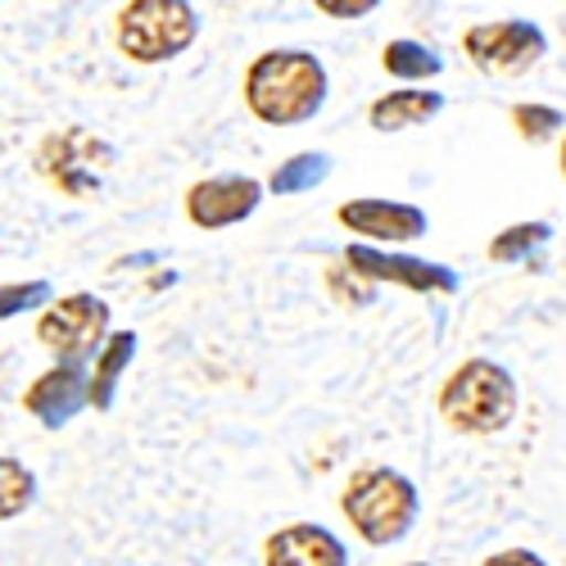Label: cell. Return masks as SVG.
Returning <instances> with one entry per match:
<instances>
[{"label":"cell","instance_id":"9","mask_svg":"<svg viewBox=\"0 0 566 566\" xmlns=\"http://www.w3.org/2000/svg\"><path fill=\"white\" fill-rule=\"evenodd\" d=\"M345 268L363 281H390L403 291H421V295H453L458 276L444 263H427V259H408V254H386L376 245H349L345 250Z\"/></svg>","mask_w":566,"mask_h":566},{"label":"cell","instance_id":"25","mask_svg":"<svg viewBox=\"0 0 566 566\" xmlns=\"http://www.w3.org/2000/svg\"><path fill=\"white\" fill-rule=\"evenodd\" d=\"M408 566H427V562H408Z\"/></svg>","mask_w":566,"mask_h":566},{"label":"cell","instance_id":"22","mask_svg":"<svg viewBox=\"0 0 566 566\" xmlns=\"http://www.w3.org/2000/svg\"><path fill=\"white\" fill-rule=\"evenodd\" d=\"M317 10L332 19H363L376 10V0H317Z\"/></svg>","mask_w":566,"mask_h":566},{"label":"cell","instance_id":"24","mask_svg":"<svg viewBox=\"0 0 566 566\" xmlns=\"http://www.w3.org/2000/svg\"><path fill=\"white\" fill-rule=\"evenodd\" d=\"M562 177H566V136H562Z\"/></svg>","mask_w":566,"mask_h":566},{"label":"cell","instance_id":"21","mask_svg":"<svg viewBox=\"0 0 566 566\" xmlns=\"http://www.w3.org/2000/svg\"><path fill=\"white\" fill-rule=\"evenodd\" d=\"M326 281H332V291H336L340 304H354V308L371 304V281H363V276H354V272H349V281H345V263L326 268Z\"/></svg>","mask_w":566,"mask_h":566},{"label":"cell","instance_id":"8","mask_svg":"<svg viewBox=\"0 0 566 566\" xmlns=\"http://www.w3.org/2000/svg\"><path fill=\"white\" fill-rule=\"evenodd\" d=\"M263 200V181L245 177V172H222V177H205L186 191V218L200 231H222L245 222Z\"/></svg>","mask_w":566,"mask_h":566},{"label":"cell","instance_id":"13","mask_svg":"<svg viewBox=\"0 0 566 566\" xmlns=\"http://www.w3.org/2000/svg\"><path fill=\"white\" fill-rule=\"evenodd\" d=\"M436 114H444V96H440V91L403 86V91H386L381 101H371L367 123H371L376 132H408V127L431 123Z\"/></svg>","mask_w":566,"mask_h":566},{"label":"cell","instance_id":"17","mask_svg":"<svg viewBox=\"0 0 566 566\" xmlns=\"http://www.w3.org/2000/svg\"><path fill=\"white\" fill-rule=\"evenodd\" d=\"M36 499V476L32 467H23L19 458H0V522H14L23 516Z\"/></svg>","mask_w":566,"mask_h":566},{"label":"cell","instance_id":"18","mask_svg":"<svg viewBox=\"0 0 566 566\" xmlns=\"http://www.w3.org/2000/svg\"><path fill=\"white\" fill-rule=\"evenodd\" d=\"M548 235H553V227H548V222H512L507 231H499L494 241H490V259H494V263L531 259L535 250H544V245H548Z\"/></svg>","mask_w":566,"mask_h":566},{"label":"cell","instance_id":"15","mask_svg":"<svg viewBox=\"0 0 566 566\" xmlns=\"http://www.w3.org/2000/svg\"><path fill=\"white\" fill-rule=\"evenodd\" d=\"M381 69L390 77H399V82H431V77L444 73V60L431 51V45L399 36V41H390L386 51H381Z\"/></svg>","mask_w":566,"mask_h":566},{"label":"cell","instance_id":"19","mask_svg":"<svg viewBox=\"0 0 566 566\" xmlns=\"http://www.w3.org/2000/svg\"><path fill=\"white\" fill-rule=\"evenodd\" d=\"M41 304H51V281H10V286H0V322Z\"/></svg>","mask_w":566,"mask_h":566},{"label":"cell","instance_id":"12","mask_svg":"<svg viewBox=\"0 0 566 566\" xmlns=\"http://www.w3.org/2000/svg\"><path fill=\"white\" fill-rule=\"evenodd\" d=\"M86 381L91 376H82V367H45L36 381L23 390V408L41 421V427H69V421L77 417V408L86 403Z\"/></svg>","mask_w":566,"mask_h":566},{"label":"cell","instance_id":"5","mask_svg":"<svg viewBox=\"0 0 566 566\" xmlns=\"http://www.w3.org/2000/svg\"><path fill=\"white\" fill-rule=\"evenodd\" d=\"M36 340L64 367H77L82 358L105 349V340H109V304L101 295H86V291L45 304V313L36 317Z\"/></svg>","mask_w":566,"mask_h":566},{"label":"cell","instance_id":"3","mask_svg":"<svg viewBox=\"0 0 566 566\" xmlns=\"http://www.w3.org/2000/svg\"><path fill=\"white\" fill-rule=\"evenodd\" d=\"M440 417L458 436H499L516 417V381L512 371L490 358L458 363L440 386Z\"/></svg>","mask_w":566,"mask_h":566},{"label":"cell","instance_id":"7","mask_svg":"<svg viewBox=\"0 0 566 566\" xmlns=\"http://www.w3.org/2000/svg\"><path fill=\"white\" fill-rule=\"evenodd\" d=\"M114 164V150L105 146L101 136H91L86 127H69V132H55L45 136V146L36 150V172L60 186L64 196L82 200L101 186V172Z\"/></svg>","mask_w":566,"mask_h":566},{"label":"cell","instance_id":"16","mask_svg":"<svg viewBox=\"0 0 566 566\" xmlns=\"http://www.w3.org/2000/svg\"><path fill=\"white\" fill-rule=\"evenodd\" d=\"M326 172H332V159H326L322 150H304V155H291L286 164H276V172L268 177V191L272 196H300V191L322 186Z\"/></svg>","mask_w":566,"mask_h":566},{"label":"cell","instance_id":"1","mask_svg":"<svg viewBox=\"0 0 566 566\" xmlns=\"http://www.w3.org/2000/svg\"><path fill=\"white\" fill-rule=\"evenodd\" d=\"M326 69L308 51H263L245 69V109L268 127H300L326 105Z\"/></svg>","mask_w":566,"mask_h":566},{"label":"cell","instance_id":"20","mask_svg":"<svg viewBox=\"0 0 566 566\" xmlns=\"http://www.w3.org/2000/svg\"><path fill=\"white\" fill-rule=\"evenodd\" d=\"M512 127L522 140H548L562 127V114L553 105H512Z\"/></svg>","mask_w":566,"mask_h":566},{"label":"cell","instance_id":"23","mask_svg":"<svg viewBox=\"0 0 566 566\" xmlns=\"http://www.w3.org/2000/svg\"><path fill=\"white\" fill-rule=\"evenodd\" d=\"M481 566H548L535 548H499V553H490Z\"/></svg>","mask_w":566,"mask_h":566},{"label":"cell","instance_id":"6","mask_svg":"<svg viewBox=\"0 0 566 566\" xmlns=\"http://www.w3.org/2000/svg\"><path fill=\"white\" fill-rule=\"evenodd\" d=\"M462 51L490 77H516L544 60L548 41L531 19H494V23H471L462 32Z\"/></svg>","mask_w":566,"mask_h":566},{"label":"cell","instance_id":"11","mask_svg":"<svg viewBox=\"0 0 566 566\" xmlns=\"http://www.w3.org/2000/svg\"><path fill=\"white\" fill-rule=\"evenodd\" d=\"M263 566H349V548L317 522H291L263 539Z\"/></svg>","mask_w":566,"mask_h":566},{"label":"cell","instance_id":"10","mask_svg":"<svg viewBox=\"0 0 566 566\" xmlns=\"http://www.w3.org/2000/svg\"><path fill=\"white\" fill-rule=\"evenodd\" d=\"M336 222L349 235H363V241L376 245H403V241H421L431 227L427 209H417L408 200H349L336 209Z\"/></svg>","mask_w":566,"mask_h":566},{"label":"cell","instance_id":"4","mask_svg":"<svg viewBox=\"0 0 566 566\" xmlns=\"http://www.w3.org/2000/svg\"><path fill=\"white\" fill-rule=\"evenodd\" d=\"M114 36L132 64H168L191 51V41L200 36V14L186 0H132L114 19Z\"/></svg>","mask_w":566,"mask_h":566},{"label":"cell","instance_id":"2","mask_svg":"<svg viewBox=\"0 0 566 566\" xmlns=\"http://www.w3.org/2000/svg\"><path fill=\"white\" fill-rule=\"evenodd\" d=\"M340 512L363 544L390 548V544L408 539V531L417 526L421 494L395 467H358L340 494Z\"/></svg>","mask_w":566,"mask_h":566},{"label":"cell","instance_id":"14","mask_svg":"<svg viewBox=\"0 0 566 566\" xmlns=\"http://www.w3.org/2000/svg\"><path fill=\"white\" fill-rule=\"evenodd\" d=\"M136 358V336L132 332H114L105 340V349L96 354V371H91V381H86V403L91 408H109L114 403V390H118V376L123 367Z\"/></svg>","mask_w":566,"mask_h":566}]
</instances>
